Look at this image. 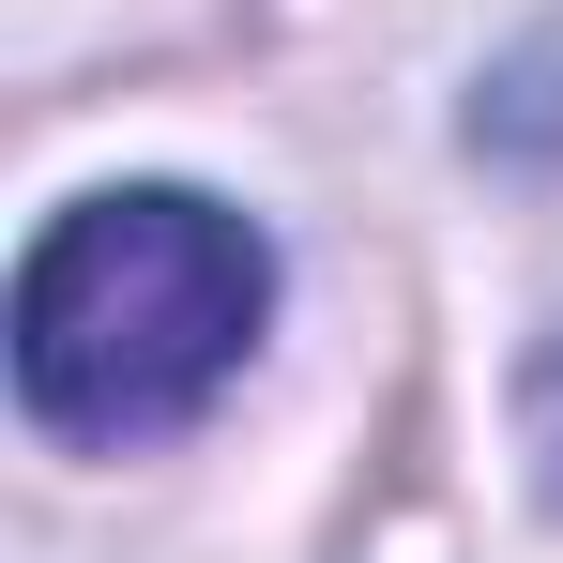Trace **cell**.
Masks as SVG:
<instances>
[{
    "instance_id": "obj_1",
    "label": "cell",
    "mask_w": 563,
    "mask_h": 563,
    "mask_svg": "<svg viewBox=\"0 0 563 563\" xmlns=\"http://www.w3.org/2000/svg\"><path fill=\"white\" fill-rule=\"evenodd\" d=\"M260 305H275V244L229 198H77L15 275V396L62 442H168L260 351Z\"/></svg>"
},
{
    "instance_id": "obj_2",
    "label": "cell",
    "mask_w": 563,
    "mask_h": 563,
    "mask_svg": "<svg viewBox=\"0 0 563 563\" xmlns=\"http://www.w3.org/2000/svg\"><path fill=\"white\" fill-rule=\"evenodd\" d=\"M472 153H487V168H563V31H533V46L472 92Z\"/></svg>"
},
{
    "instance_id": "obj_3",
    "label": "cell",
    "mask_w": 563,
    "mask_h": 563,
    "mask_svg": "<svg viewBox=\"0 0 563 563\" xmlns=\"http://www.w3.org/2000/svg\"><path fill=\"white\" fill-rule=\"evenodd\" d=\"M533 457H549V487H563V335H549V366H533Z\"/></svg>"
}]
</instances>
